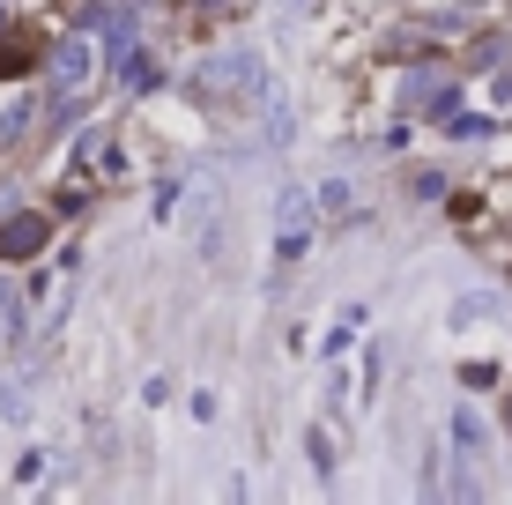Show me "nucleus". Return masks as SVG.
<instances>
[{"mask_svg": "<svg viewBox=\"0 0 512 505\" xmlns=\"http://www.w3.org/2000/svg\"><path fill=\"white\" fill-rule=\"evenodd\" d=\"M201 82H208V90H223V97H238V104H253L260 90H268V60H260L253 45H231L223 60L201 67Z\"/></svg>", "mask_w": 512, "mask_h": 505, "instance_id": "f257e3e1", "label": "nucleus"}, {"mask_svg": "<svg viewBox=\"0 0 512 505\" xmlns=\"http://www.w3.org/2000/svg\"><path fill=\"white\" fill-rule=\"evenodd\" d=\"M52 238V223L38 208H15V216H0V260H38Z\"/></svg>", "mask_w": 512, "mask_h": 505, "instance_id": "f03ea898", "label": "nucleus"}, {"mask_svg": "<svg viewBox=\"0 0 512 505\" xmlns=\"http://www.w3.org/2000/svg\"><path fill=\"white\" fill-rule=\"evenodd\" d=\"M90 75H97V52H90V38H60V45H52V90H67V97H75Z\"/></svg>", "mask_w": 512, "mask_h": 505, "instance_id": "7ed1b4c3", "label": "nucleus"}, {"mask_svg": "<svg viewBox=\"0 0 512 505\" xmlns=\"http://www.w3.org/2000/svg\"><path fill=\"white\" fill-rule=\"evenodd\" d=\"M305 223H312V201L305 194H297V186H282V260H297V253H305Z\"/></svg>", "mask_w": 512, "mask_h": 505, "instance_id": "20e7f679", "label": "nucleus"}, {"mask_svg": "<svg viewBox=\"0 0 512 505\" xmlns=\"http://www.w3.org/2000/svg\"><path fill=\"white\" fill-rule=\"evenodd\" d=\"M30 60H38V30H23V23H0V75H23Z\"/></svg>", "mask_w": 512, "mask_h": 505, "instance_id": "39448f33", "label": "nucleus"}, {"mask_svg": "<svg viewBox=\"0 0 512 505\" xmlns=\"http://www.w3.org/2000/svg\"><path fill=\"white\" fill-rule=\"evenodd\" d=\"M82 30H104V45L119 52V45L134 38V15L127 8H82Z\"/></svg>", "mask_w": 512, "mask_h": 505, "instance_id": "423d86ee", "label": "nucleus"}, {"mask_svg": "<svg viewBox=\"0 0 512 505\" xmlns=\"http://www.w3.org/2000/svg\"><path fill=\"white\" fill-rule=\"evenodd\" d=\"M112 67H119V82H127V90H141V82H149V60H141V45H134V38L112 52Z\"/></svg>", "mask_w": 512, "mask_h": 505, "instance_id": "0eeeda50", "label": "nucleus"}, {"mask_svg": "<svg viewBox=\"0 0 512 505\" xmlns=\"http://www.w3.org/2000/svg\"><path fill=\"white\" fill-rule=\"evenodd\" d=\"M453 446H461V454H483V424H475V409H453Z\"/></svg>", "mask_w": 512, "mask_h": 505, "instance_id": "6e6552de", "label": "nucleus"}, {"mask_svg": "<svg viewBox=\"0 0 512 505\" xmlns=\"http://www.w3.org/2000/svg\"><path fill=\"white\" fill-rule=\"evenodd\" d=\"M431 97H438V75H409V82H401V104H409V112L431 104Z\"/></svg>", "mask_w": 512, "mask_h": 505, "instance_id": "1a4fd4ad", "label": "nucleus"}, {"mask_svg": "<svg viewBox=\"0 0 512 505\" xmlns=\"http://www.w3.org/2000/svg\"><path fill=\"white\" fill-rule=\"evenodd\" d=\"M0 416H15V424L30 416V387H23V379H15V387H0Z\"/></svg>", "mask_w": 512, "mask_h": 505, "instance_id": "9d476101", "label": "nucleus"}, {"mask_svg": "<svg viewBox=\"0 0 512 505\" xmlns=\"http://www.w3.org/2000/svg\"><path fill=\"white\" fill-rule=\"evenodd\" d=\"M30 112H38V104H15V112H8V119H0V142H15V134H23V127H30Z\"/></svg>", "mask_w": 512, "mask_h": 505, "instance_id": "9b49d317", "label": "nucleus"}, {"mask_svg": "<svg viewBox=\"0 0 512 505\" xmlns=\"http://www.w3.org/2000/svg\"><path fill=\"white\" fill-rule=\"evenodd\" d=\"M305 454H312V461H320L327 476H334V446H327V431H312V439H305Z\"/></svg>", "mask_w": 512, "mask_h": 505, "instance_id": "f8f14e48", "label": "nucleus"}, {"mask_svg": "<svg viewBox=\"0 0 512 505\" xmlns=\"http://www.w3.org/2000/svg\"><path fill=\"white\" fill-rule=\"evenodd\" d=\"M15 305V283H8V275H0V312H8Z\"/></svg>", "mask_w": 512, "mask_h": 505, "instance_id": "ddd939ff", "label": "nucleus"}, {"mask_svg": "<svg viewBox=\"0 0 512 505\" xmlns=\"http://www.w3.org/2000/svg\"><path fill=\"white\" fill-rule=\"evenodd\" d=\"M498 97H512V67H498Z\"/></svg>", "mask_w": 512, "mask_h": 505, "instance_id": "4468645a", "label": "nucleus"}, {"mask_svg": "<svg viewBox=\"0 0 512 505\" xmlns=\"http://www.w3.org/2000/svg\"><path fill=\"white\" fill-rule=\"evenodd\" d=\"M505 424H512V402H505Z\"/></svg>", "mask_w": 512, "mask_h": 505, "instance_id": "2eb2a0df", "label": "nucleus"}]
</instances>
